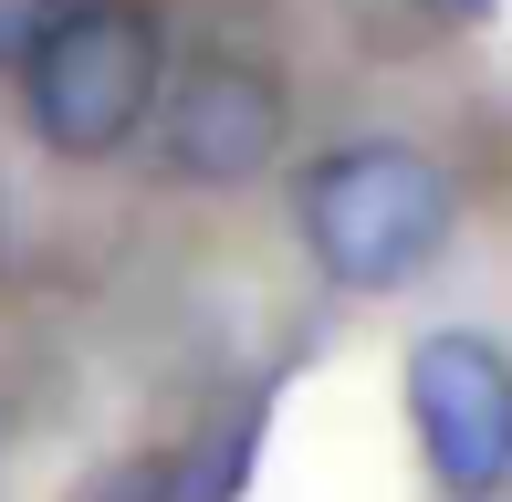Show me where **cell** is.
<instances>
[{"label": "cell", "instance_id": "cell-4", "mask_svg": "<svg viewBox=\"0 0 512 502\" xmlns=\"http://www.w3.org/2000/svg\"><path fill=\"white\" fill-rule=\"evenodd\" d=\"M157 95H168V168L199 178V189H241V178H262L272 147H283V84H272L262 63L209 53L178 84H157Z\"/></svg>", "mask_w": 512, "mask_h": 502}, {"label": "cell", "instance_id": "cell-1", "mask_svg": "<svg viewBox=\"0 0 512 502\" xmlns=\"http://www.w3.org/2000/svg\"><path fill=\"white\" fill-rule=\"evenodd\" d=\"M304 241L345 293H398L439 262L450 241V178L429 168L398 136H366V147L314 157L304 178Z\"/></svg>", "mask_w": 512, "mask_h": 502}, {"label": "cell", "instance_id": "cell-5", "mask_svg": "<svg viewBox=\"0 0 512 502\" xmlns=\"http://www.w3.org/2000/svg\"><path fill=\"white\" fill-rule=\"evenodd\" d=\"M63 0H0V74L11 63H32V42H42V21H53Z\"/></svg>", "mask_w": 512, "mask_h": 502}, {"label": "cell", "instance_id": "cell-2", "mask_svg": "<svg viewBox=\"0 0 512 502\" xmlns=\"http://www.w3.org/2000/svg\"><path fill=\"white\" fill-rule=\"evenodd\" d=\"M157 84H168V42H157V21L136 0H63L42 21L32 63H21L32 126L63 157H115L157 116Z\"/></svg>", "mask_w": 512, "mask_h": 502}, {"label": "cell", "instance_id": "cell-3", "mask_svg": "<svg viewBox=\"0 0 512 502\" xmlns=\"http://www.w3.org/2000/svg\"><path fill=\"white\" fill-rule=\"evenodd\" d=\"M408 419H418V450H429L439 492L460 502H492L512 482V356L471 325H439L418 335L408 356Z\"/></svg>", "mask_w": 512, "mask_h": 502}]
</instances>
